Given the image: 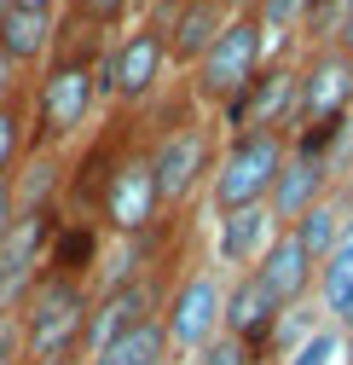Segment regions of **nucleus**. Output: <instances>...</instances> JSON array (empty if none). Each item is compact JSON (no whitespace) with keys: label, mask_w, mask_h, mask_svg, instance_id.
Listing matches in <instances>:
<instances>
[{"label":"nucleus","mask_w":353,"mask_h":365,"mask_svg":"<svg viewBox=\"0 0 353 365\" xmlns=\"http://www.w3.org/2000/svg\"><path fill=\"white\" fill-rule=\"evenodd\" d=\"M99 47H105V35L58 24L53 58L41 64L35 81H29V145L70 151V140L87 128V116L99 110V76H93Z\"/></svg>","instance_id":"nucleus-1"},{"label":"nucleus","mask_w":353,"mask_h":365,"mask_svg":"<svg viewBox=\"0 0 353 365\" xmlns=\"http://www.w3.org/2000/svg\"><path fill=\"white\" fill-rule=\"evenodd\" d=\"M87 307H93V284H81V279H58V272H35L29 296L18 302L23 365H81Z\"/></svg>","instance_id":"nucleus-2"},{"label":"nucleus","mask_w":353,"mask_h":365,"mask_svg":"<svg viewBox=\"0 0 353 365\" xmlns=\"http://www.w3.org/2000/svg\"><path fill=\"white\" fill-rule=\"evenodd\" d=\"M99 105H116V110H139L162 93V76H168V47H162V29L157 18L122 29L110 47H99Z\"/></svg>","instance_id":"nucleus-3"},{"label":"nucleus","mask_w":353,"mask_h":365,"mask_svg":"<svg viewBox=\"0 0 353 365\" xmlns=\"http://www.w3.org/2000/svg\"><path fill=\"white\" fill-rule=\"evenodd\" d=\"M290 157V140L284 133H226V145L214 151V168H209V209L226 215V209H249V203H267L273 180Z\"/></svg>","instance_id":"nucleus-4"},{"label":"nucleus","mask_w":353,"mask_h":365,"mask_svg":"<svg viewBox=\"0 0 353 365\" xmlns=\"http://www.w3.org/2000/svg\"><path fill=\"white\" fill-rule=\"evenodd\" d=\"M99 232L110 238H151L157 220H162V197H157V174H151V151L145 140H122L116 145V163L99 186Z\"/></svg>","instance_id":"nucleus-5"},{"label":"nucleus","mask_w":353,"mask_h":365,"mask_svg":"<svg viewBox=\"0 0 353 365\" xmlns=\"http://www.w3.org/2000/svg\"><path fill=\"white\" fill-rule=\"evenodd\" d=\"M267 64L260 58V24L243 12V18H226V29H220L214 41H209V53L186 70L191 81H186V99L197 105V110H226L243 87L255 81V70Z\"/></svg>","instance_id":"nucleus-6"},{"label":"nucleus","mask_w":353,"mask_h":365,"mask_svg":"<svg viewBox=\"0 0 353 365\" xmlns=\"http://www.w3.org/2000/svg\"><path fill=\"white\" fill-rule=\"evenodd\" d=\"M145 151H151V174H157L162 215H180V209L209 186V168H214V128H209L203 116L168 122L157 140H145Z\"/></svg>","instance_id":"nucleus-7"},{"label":"nucleus","mask_w":353,"mask_h":365,"mask_svg":"<svg viewBox=\"0 0 353 365\" xmlns=\"http://www.w3.org/2000/svg\"><path fill=\"white\" fill-rule=\"evenodd\" d=\"M220 296H226V279L214 267H191L180 284L162 290V336L174 359H191L220 336Z\"/></svg>","instance_id":"nucleus-8"},{"label":"nucleus","mask_w":353,"mask_h":365,"mask_svg":"<svg viewBox=\"0 0 353 365\" xmlns=\"http://www.w3.org/2000/svg\"><path fill=\"white\" fill-rule=\"evenodd\" d=\"M353 110V58L342 47H307L295 64V105H290V133L342 122Z\"/></svg>","instance_id":"nucleus-9"},{"label":"nucleus","mask_w":353,"mask_h":365,"mask_svg":"<svg viewBox=\"0 0 353 365\" xmlns=\"http://www.w3.org/2000/svg\"><path fill=\"white\" fill-rule=\"evenodd\" d=\"M157 313H162V279H157V272H139V279H122V284H99V290H93V307H87L81 359L99 354L105 342H116L122 331L157 319Z\"/></svg>","instance_id":"nucleus-10"},{"label":"nucleus","mask_w":353,"mask_h":365,"mask_svg":"<svg viewBox=\"0 0 353 365\" xmlns=\"http://www.w3.org/2000/svg\"><path fill=\"white\" fill-rule=\"evenodd\" d=\"M290 105H295V64L273 58V64L255 70V81L226 110H220V122H226V133H284L290 140Z\"/></svg>","instance_id":"nucleus-11"},{"label":"nucleus","mask_w":353,"mask_h":365,"mask_svg":"<svg viewBox=\"0 0 353 365\" xmlns=\"http://www.w3.org/2000/svg\"><path fill=\"white\" fill-rule=\"evenodd\" d=\"M278 319H284V307L267 296V284H260L255 272H238V279L226 284V296H220V336L243 342L255 354V365H260V354H267Z\"/></svg>","instance_id":"nucleus-12"},{"label":"nucleus","mask_w":353,"mask_h":365,"mask_svg":"<svg viewBox=\"0 0 353 365\" xmlns=\"http://www.w3.org/2000/svg\"><path fill=\"white\" fill-rule=\"evenodd\" d=\"M226 6L220 0H180V6H162L157 12V29H162V47H168V70H191L209 41L226 29Z\"/></svg>","instance_id":"nucleus-13"},{"label":"nucleus","mask_w":353,"mask_h":365,"mask_svg":"<svg viewBox=\"0 0 353 365\" xmlns=\"http://www.w3.org/2000/svg\"><path fill=\"white\" fill-rule=\"evenodd\" d=\"M260 284H267V296L290 313V307H301L307 296H313V279H319V267H313V255H307L301 244H295V232L290 226H278L273 232V244L260 250V261L249 267Z\"/></svg>","instance_id":"nucleus-14"},{"label":"nucleus","mask_w":353,"mask_h":365,"mask_svg":"<svg viewBox=\"0 0 353 365\" xmlns=\"http://www.w3.org/2000/svg\"><path fill=\"white\" fill-rule=\"evenodd\" d=\"M319 197H330V163L290 151L284 168H278V180H273V192H267V215H273V226H295Z\"/></svg>","instance_id":"nucleus-15"},{"label":"nucleus","mask_w":353,"mask_h":365,"mask_svg":"<svg viewBox=\"0 0 353 365\" xmlns=\"http://www.w3.org/2000/svg\"><path fill=\"white\" fill-rule=\"evenodd\" d=\"M64 168L70 151H47V145H29L12 168V209L18 215H58V192H64Z\"/></svg>","instance_id":"nucleus-16"},{"label":"nucleus","mask_w":353,"mask_h":365,"mask_svg":"<svg viewBox=\"0 0 353 365\" xmlns=\"http://www.w3.org/2000/svg\"><path fill=\"white\" fill-rule=\"evenodd\" d=\"M273 215L267 203H249V209H226L214 215V267H232V272H249L260 261V250L273 244Z\"/></svg>","instance_id":"nucleus-17"},{"label":"nucleus","mask_w":353,"mask_h":365,"mask_svg":"<svg viewBox=\"0 0 353 365\" xmlns=\"http://www.w3.org/2000/svg\"><path fill=\"white\" fill-rule=\"evenodd\" d=\"M53 47H58V12H18V6L0 12V58L18 64L29 81L53 58Z\"/></svg>","instance_id":"nucleus-18"},{"label":"nucleus","mask_w":353,"mask_h":365,"mask_svg":"<svg viewBox=\"0 0 353 365\" xmlns=\"http://www.w3.org/2000/svg\"><path fill=\"white\" fill-rule=\"evenodd\" d=\"M168 336H162V319H145V325L122 331L116 342H105L99 354H87L81 365H168Z\"/></svg>","instance_id":"nucleus-19"},{"label":"nucleus","mask_w":353,"mask_h":365,"mask_svg":"<svg viewBox=\"0 0 353 365\" xmlns=\"http://www.w3.org/2000/svg\"><path fill=\"white\" fill-rule=\"evenodd\" d=\"M342 220H347V215H342V197H319L313 209H307V215L290 226V232H295V244H301L307 255H313V267H319V261L336 250V238H342Z\"/></svg>","instance_id":"nucleus-20"},{"label":"nucleus","mask_w":353,"mask_h":365,"mask_svg":"<svg viewBox=\"0 0 353 365\" xmlns=\"http://www.w3.org/2000/svg\"><path fill=\"white\" fill-rule=\"evenodd\" d=\"M127 12H134V0H70L64 24L70 29H87V35H110L127 24Z\"/></svg>","instance_id":"nucleus-21"},{"label":"nucleus","mask_w":353,"mask_h":365,"mask_svg":"<svg viewBox=\"0 0 353 365\" xmlns=\"http://www.w3.org/2000/svg\"><path fill=\"white\" fill-rule=\"evenodd\" d=\"M342 342H347V336H342L330 319H325V325H319L313 336H301V342H295L278 365H336V359H342Z\"/></svg>","instance_id":"nucleus-22"},{"label":"nucleus","mask_w":353,"mask_h":365,"mask_svg":"<svg viewBox=\"0 0 353 365\" xmlns=\"http://www.w3.org/2000/svg\"><path fill=\"white\" fill-rule=\"evenodd\" d=\"M197 365H255V354L243 348V342H232V336H214L203 354H191Z\"/></svg>","instance_id":"nucleus-23"},{"label":"nucleus","mask_w":353,"mask_h":365,"mask_svg":"<svg viewBox=\"0 0 353 365\" xmlns=\"http://www.w3.org/2000/svg\"><path fill=\"white\" fill-rule=\"evenodd\" d=\"M0 365H23V325H18V313H0Z\"/></svg>","instance_id":"nucleus-24"},{"label":"nucleus","mask_w":353,"mask_h":365,"mask_svg":"<svg viewBox=\"0 0 353 365\" xmlns=\"http://www.w3.org/2000/svg\"><path fill=\"white\" fill-rule=\"evenodd\" d=\"M23 93H29V76H23L18 64L0 58V105H12V99H23Z\"/></svg>","instance_id":"nucleus-25"},{"label":"nucleus","mask_w":353,"mask_h":365,"mask_svg":"<svg viewBox=\"0 0 353 365\" xmlns=\"http://www.w3.org/2000/svg\"><path fill=\"white\" fill-rule=\"evenodd\" d=\"M336 47L353 58V0H347V18H342V29H336Z\"/></svg>","instance_id":"nucleus-26"},{"label":"nucleus","mask_w":353,"mask_h":365,"mask_svg":"<svg viewBox=\"0 0 353 365\" xmlns=\"http://www.w3.org/2000/svg\"><path fill=\"white\" fill-rule=\"evenodd\" d=\"M12 6H18V12H58L64 0H12Z\"/></svg>","instance_id":"nucleus-27"},{"label":"nucleus","mask_w":353,"mask_h":365,"mask_svg":"<svg viewBox=\"0 0 353 365\" xmlns=\"http://www.w3.org/2000/svg\"><path fill=\"white\" fill-rule=\"evenodd\" d=\"M220 6H226L232 18H243V12H255V0H220Z\"/></svg>","instance_id":"nucleus-28"},{"label":"nucleus","mask_w":353,"mask_h":365,"mask_svg":"<svg viewBox=\"0 0 353 365\" xmlns=\"http://www.w3.org/2000/svg\"><path fill=\"white\" fill-rule=\"evenodd\" d=\"M342 331H347V336H353V302H347V319H342Z\"/></svg>","instance_id":"nucleus-29"},{"label":"nucleus","mask_w":353,"mask_h":365,"mask_svg":"<svg viewBox=\"0 0 353 365\" xmlns=\"http://www.w3.org/2000/svg\"><path fill=\"white\" fill-rule=\"evenodd\" d=\"M168 365H197V359H168Z\"/></svg>","instance_id":"nucleus-30"},{"label":"nucleus","mask_w":353,"mask_h":365,"mask_svg":"<svg viewBox=\"0 0 353 365\" xmlns=\"http://www.w3.org/2000/svg\"><path fill=\"white\" fill-rule=\"evenodd\" d=\"M6 6H12V0H0V12H6Z\"/></svg>","instance_id":"nucleus-31"},{"label":"nucleus","mask_w":353,"mask_h":365,"mask_svg":"<svg viewBox=\"0 0 353 365\" xmlns=\"http://www.w3.org/2000/svg\"><path fill=\"white\" fill-rule=\"evenodd\" d=\"M347 157H353V140H347Z\"/></svg>","instance_id":"nucleus-32"}]
</instances>
